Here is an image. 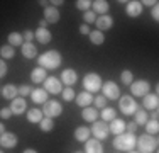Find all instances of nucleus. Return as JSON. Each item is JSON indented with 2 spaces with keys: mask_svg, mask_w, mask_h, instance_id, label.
Segmentation results:
<instances>
[{
  "mask_svg": "<svg viewBox=\"0 0 159 153\" xmlns=\"http://www.w3.org/2000/svg\"><path fill=\"white\" fill-rule=\"evenodd\" d=\"M61 53L56 51V49H48V51H44L43 55L37 58V63H39L41 68H44V70H54V68H59L61 67Z\"/></svg>",
  "mask_w": 159,
  "mask_h": 153,
  "instance_id": "nucleus-1",
  "label": "nucleus"
},
{
  "mask_svg": "<svg viewBox=\"0 0 159 153\" xmlns=\"http://www.w3.org/2000/svg\"><path fill=\"white\" fill-rule=\"evenodd\" d=\"M135 138L134 133H122V135H117L113 140V148L117 151H130L135 148Z\"/></svg>",
  "mask_w": 159,
  "mask_h": 153,
  "instance_id": "nucleus-2",
  "label": "nucleus"
},
{
  "mask_svg": "<svg viewBox=\"0 0 159 153\" xmlns=\"http://www.w3.org/2000/svg\"><path fill=\"white\" fill-rule=\"evenodd\" d=\"M135 146H137V151L139 153H154V151L157 150V140L152 135L144 133L142 136L137 138Z\"/></svg>",
  "mask_w": 159,
  "mask_h": 153,
  "instance_id": "nucleus-3",
  "label": "nucleus"
},
{
  "mask_svg": "<svg viewBox=\"0 0 159 153\" xmlns=\"http://www.w3.org/2000/svg\"><path fill=\"white\" fill-rule=\"evenodd\" d=\"M83 87H85V90L86 92H90V94H95V92H98L102 89V76L98 75V73H86L85 76H83Z\"/></svg>",
  "mask_w": 159,
  "mask_h": 153,
  "instance_id": "nucleus-4",
  "label": "nucleus"
},
{
  "mask_svg": "<svg viewBox=\"0 0 159 153\" xmlns=\"http://www.w3.org/2000/svg\"><path fill=\"white\" fill-rule=\"evenodd\" d=\"M119 107L125 116H134L135 111H139V104L135 102V99H132V95L119 97Z\"/></svg>",
  "mask_w": 159,
  "mask_h": 153,
  "instance_id": "nucleus-5",
  "label": "nucleus"
},
{
  "mask_svg": "<svg viewBox=\"0 0 159 153\" xmlns=\"http://www.w3.org/2000/svg\"><path fill=\"white\" fill-rule=\"evenodd\" d=\"M63 112V106L61 102L58 101H46L43 104V114L44 117H51V119H54V117H59Z\"/></svg>",
  "mask_w": 159,
  "mask_h": 153,
  "instance_id": "nucleus-6",
  "label": "nucleus"
},
{
  "mask_svg": "<svg viewBox=\"0 0 159 153\" xmlns=\"http://www.w3.org/2000/svg\"><path fill=\"white\" fill-rule=\"evenodd\" d=\"M102 92H103V97L108 99V101H117L120 97V89L113 80H108V82L102 83Z\"/></svg>",
  "mask_w": 159,
  "mask_h": 153,
  "instance_id": "nucleus-7",
  "label": "nucleus"
},
{
  "mask_svg": "<svg viewBox=\"0 0 159 153\" xmlns=\"http://www.w3.org/2000/svg\"><path fill=\"white\" fill-rule=\"evenodd\" d=\"M130 94L135 95V97H144L146 94H149L151 92V85L147 80H134V82L130 83Z\"/></svg>",
  "mask_w": 159,
  "mask_h": 153,
  "instance_id": "nucleus-8",
  "label": "nucleus"
},
{
  "mask_svg": "<svg viewBox=\"0 0 159 153\" xmlns=\"http://www.w3.org/2000/svg\"><path fill=\"white\" fill-rule=\"evenodd\" d=\"M90 133L95 136V140H105L108 136V124L105 121H95Z\"/></svg>",
  "mask_w": 159,
  "mask_h": 153,
  "instance_id": "nucleus-9",
  "label": "nucleus"
},
{
  "mask_svg": "<svg viewBox=\"0 0 159 153\" xmlns=\"http://www.w3.org/2000/svg\"><path fill=\"white\" fill-rule=\"evenodd\" d=\"M44 90H46L48 94H61L63 92L61 80L56 78V76H48V78L44 80Z\"/></svg>",
  "mask_w": 159,
  "mask_h": 153,
  "instance_id": "nucleus-10",
  "label": "nucleus"
},
{
  "mask_svg": "<svg viewBox=\"0 0 159 153\" xmlns=\"http://www.w3.org/2000/svg\"><path fill=\"white\" fill-rule=\"evenodd\" d=\"M19 143L17 140V135L16 133H10V131H5L3 135H0V146L5 148V150H10V148H16Z\"/></svg>",
  "mask_w": 159,
  "mask_h": 153,
  "instance_id": "nucleus-11",
  "label": "nucleus"
},
{
  "mask_svg": "<svg viewBox=\"0 0 159 153\" xmlns=\"http://www.w3.org/2000/svg\"><path fill=\"white\" fill-rule=\"evenodd\" d=\"M59 80H61L63 85L71 87V85H75V83L78 82V73L73 70V68H66V70L61 72V78Z\"/></svg>",
  "mask_w": 159,
  "mask_h": 153,
  "instance_id": "nucleus-12",
  "label": "nucleus"
},
{
  "mask_svg": "<svg viewBox=\"0 0 159 153\" xmlns=\"http://www.w3.org/2000/svg\"><path fill=\"white\" fill-rule=\"evenodd\" d=\"M95 26H97V31H100V32H103V31L112 29V26H113V17H110L108 14L100 15V17H97Z\"/></svg>",
  "mask_w": 159,
  "mask_h": 153,
  "instance_id": "nucleus-13",
  "label": "nucleus"
},
{
  "mask_svg": "<svg viewBox=\"0 0 159 153\" xmlns=\"http://www.w3.org/2000/svg\"><path fill=\"white\" fill-rule=\"evenodd\" d=\"M144 7L142 3L139 2V0H132V2H127L125 5V14L129 15V17H139V15L142 14Z\"/></svg>",
  "mask_w": 159,
  "mask_h": 153,
  "instance_id": "nucleus-14",
  "label": "nucleus"
},
{
  "mask_svg": "<svg viewBox=\"0 0 159 153\" xmlns=\"http://www.w3.org/2000/svg\"><path fill=\"white\" fill-rule=\"evenodd\" d=\"M75 102H76V106L80 107H90V104L93 102V94H90V92H86V90H83V92H80V94H76V97H75Z\"/></svg>",
  "mask_w": 159,
  "mask_h": 153,
  "instance_id": "nucleus-15",
  "label": "nucleus"
},
{
  "mask_svg": "<svg viewBox=\"0 0 159 153\" xmlns=\"http://www.w3.org/2000/svg\"><path fill=\"white\" fill-rule=\"evenodd\" d=\"M34 39H36L39 44H48V43H51L52 34H51V31H48V29L37 27V31L34 32Z\"/></svg>",
  "mask_w": 159,
  "mask_h": 153,
  "instance_id": "nucleus-16",
  "label": "nucleus"
},
{
  "mask_svg": "<svg viewBox=\"0 0 159 153\" xmlns=\"http://www.w3.org/2000/svg\"><path fill=\"white\" fill-rule=\"evenodd\" d=\"M44 19L48 21V24H56L61 19V14L56 7H44Z\"/></svg>",
  "mask_w": 159,
  "mask_h": 153,
  "instance_id": "nucleus-17",
  "label": "nucleus"
},
{
  "mask_svg": "<svg viewBox=\"0 0 159 153\" xmlns=\"http://www.w3.org/2000/svg\"><path fill=\"white\" fill-rule=\"evenodd\" d=\"M142 106L149 111H156L157 106H159V99H157V94H146L142 97Z\"/></svg>",
  "mask_w": 159,
  "mask_h": 153,
  "instance_id": "nucleus-18",
  "label": "nucleus"
},
{
  "mask_svg": "<svg viewBox=\"0 0 159 153\" xmlns=\"http://www.w3.org/2000/svg\"><path fill=\"white\" fill-rule=\"evenodd\" d=\"M25 109H27V104H25V99L24 97H16L12 102H10V111L12 114H24Z\"/></svg>",
  "mask_w": 159,
  "mask_h": 153,
  "instance_id": "nucleus-19",
  "label": "nucleus"
},
{
  "mask_svg": "<svg viewBox=\"0 0 159 153\" xmlns=\"http://www.w3.org/2000/svg\"><path fill=\"white\" fill-rule=\"evenodd\" d=\"M83 153H103V146H102L100 140H86L85 141V151Z\"/></svg>",
  "mask_w": 159,
  "mask_h": 153,
  "instance_id": "nucleus-20",
  "label": "nucleus"
},
{
  "mask_svg": "<svg viewBox=\"0 0 159 153\" xmlns=\"http://www.w3.org/2000/svg\"><path fill=\"white\" fill-rule=\"evenodd\" d=\"M108 133H112V135H122V133H125V121L119 119V117H115L113 121H110V124H108Z\"/></svg>",
  "mask_w": 159,
  "mask_h": 153,
  "instance_id": "nucleus-21",
  "label": "nucleus"
},
{
  "mask_svg": "<svg viewBox=\"0 0 159 153\" xmlns=\"http://www.w3.org/2000/svg\"><path fill=\"white\" fill-rule=\"evenodd\" d=\"M3 99H9V101H14L16 97H19V87H16L14 83H7L3 85V89L0 90Z\"/></svg>",
  "mask_w": 159,
  "mask_h": 153,
  "instance_id": "nucleus-22",
  "label": "nucleus"
},
{
  "mask_svg": "<svg viewBox=\"0 0 159 153\" xmlns=\"http://www.w3.org/2000/svg\"><path fill=\"white\" fill-rule=\"evenodd\" d=\"M20 53H22V56L27 58V60L37 58V48H36V44H32V43H24L22 44L20 46Z\"/></svg>",
  "mask_w": 159,
  "mask_h": 153,
  "instance_id": "nucleus-23",
  "label": "nucleus"
},
{
  "mask_svg": "<svg viewBox=\"0 0 159 153\" xmlns=\"http://www.w3.org/2000/svg\"><path fill=\"white\" fill-rule=\"evenodd\" d=\"M46 78H48V70H44V68H41V67L34 68L31 72V80L34 83H44Z\"/></svg>",
  "mask_w": 159,
  "mask_h": 153,
  "instance_id": "nucleus-24",
  "label": "nucleus"
},
{
  "mask_svg": "<svg viewBox=\"0 0 159 153\" xmlns=\"http://www.w3.org/2000/svg\"><path fill=\"white\" fill-rule=\"evenodd\" d=\"M31 99H32L34 104H44L48 101V92L44 89H32Z\"/></svg>",
  "mask_w": 159,
  "mask_h": 153,
  "instance_id": "nucleus-25",
  "label": "nucleus"
},
{
  "mask_svg": "<svg viewBox=\"0 0 159 153\" xmlns=\"http://www.w3.org/2000/svg\"><path fill=\"white\" fill-rule=\"evenodd\" d=\"M90 128H86V126H78L76 129H75V140L80 141V143H85L86 140H90Z\"/></svg>",
  "mask_w": 159,
  "mask_h": 153,
  "instance_id": "nucleus-26",
  "label": "nucleus"
},
{
  "mask_svg": "<svg viewBox=\"0 0 159 153\" xmlns=\"http://www.w3.org/2000/svg\"><path fill=\"white\" fill-rule=\"evenodd\" d=\"M108 2H105V0H95V2H92V10L95 14H100V15H105L108 12Z\"/></svg>",
  "mask_w": 159,
  "mask_h": 153,
  "instance_id": "nucleus-27",
  "label": "nucleus"
},
{
  "mask_svg": "<svg viewBox=\"0 0 159 153\" xmlns=\"http://www.w3.org/2000/svg\"><path fill=\"white\" fill-rule=\"evenodd\" d=\"M81 117H83V121H86V122H95L97 117H98V112H97L95 107H85L83 112H81Z\"/></svg>",
  "mask_w": 159,
  "mask_h": 153,
  "instance_id": "nucleus-28",
  "label": "nucleus"
},
{
  "mask_svg": "<svg viewBox=\"0 0 159 153\" xmlns=\"http://www.w3.org/2000/svg\"><path fill=\"white\" fill-rule=\"evenodd\" d=\"M43 117H44V114L41 109H29L27 111V121L32 122V124H39Z\"/></svg>",
  "mask_w": 159,
  "mask_h": 153,
  "instance_id": "nucleus-29",
  "label": "nucleus"
},
{
  "mask_svg": "<svg viewBox=\"0 0 159 153\" xmlns=\"http://www.w3.org/2000/svg\"><path fill=\"white\" fill-rule=\"evenodd\" d=\"M16 56V48L10 44H3L0 48V58L2 60H12Z\"/></svg>",
  "mask_w": 159,
  "mask_h": 153,
  "instance_id": "nucleus-30",
  "label": "nucleus"
},
{
  "mask_svg": "<svg viewBox=\"0 0 159 153\" xmlns=\"http://www.w3.org/2000/svg\"><path fill=\"white\" fill-rule=\"evenodd\" d=\"M88 37H90V43L95 44V46L103 44V41H105V34L100 32V31H90Z\"/></svg>",
  "mask_w": 159,
  "mask_h": 153,
  "instance_id": "nucleus-31",
  "label": "nucleus"
},
{
  "mask_svg": "<svg viewBox=\"0 0 159 153\" xmlns=\"http://www.w3.org/2000/svg\"><path fill=\"white\" fill-rule=\"evenodd\" d=\"M7 41H9V44L14 46V48H16V46H22V44H24V37H22V34L16 32V31L7 36Z\"/></svg>",
  "mask_w": 159,
  "mask_h": 153,
  "instance_id": "nucleus-32",
  "label": "nucleus"
},
{
  "mask_svg": "<svg viewBox=\"0 0 159 153\" xmlns=\"http://www.w3.org/2000/svg\"><path fill=\"white\" fill-rule=\"evenodd\" d=\"M100 116H102V121H105V122L113 121L117 117V111L113 109V107H103L102 112H100Z\"/></svg>",
  "mask_w": 159,
  "mask_h": 153,
  "instance_id": "nucleus-33",
  "label": "nucleus"
},
{
  "mask_svg": "<svg viewBox=\"0 0 159 153\" xmlns=\"http://www.w3.org/2000/svg\"><path fill=\"white\" fill-rule=\"evenodd\" d=\"M39 128L43 133H51L52 129H54V119H51V117H43L39 122Z\"/></svg>",
  "mask_w": 159,
  "mask_h": 153,
  "instance_id": "nucleus-34",
  "label": "nucleus"
},
{
  "mask_svg": "<svg viewBox=\"0 0 159 153\" xmlns=\"http://www.w3.org/2000/svg\"><path fill=\"white\" fill-rule=\"evenodd\" d=\"M146 133L147 135H157V131H159V122L156 121V119H147V122L146 124Z\"/></svg>",
  "mask_w": 159,
  "mask_h": 153,
  "instance_id": "nucleus-35",
  "label": "nucleus"
},
{
  "mask_svg": "<svg viewBox=\"0 0 159 153\" xmlns=\"http://www.w3.org/2000/svg\"><path fill=\"white\" fill-rule=\"evenodd\" d=\"M147 119H149V116H147L146 111H135V124L137 126H144L147 122Z\"/></svg>",
  "mask_w": 159,
  "mask_h": 153,
  "instance_id": "nucleus-36",
  "label": "nucleus"
},
{
  "mask_svg": "<svg viewBox=\"0 0 159 153\" xmlns=\"http://www.w3.org/2000/svg\"><path fill=\"white\" fill-rule=\"evenodd\" d=\"M120 80H122L124 85H130V83L134 82V73H132L130 70H124L122 73H120Z\"/></svg>",
  "mask_w": 159,
  "mask_h": 153,
  "instance_id": "nucleus-37",
  "label": "nucleus"
},
{
  "mask_svg": "<svg viewBox=\"0 0 159 153\" xmlns=\"http://www.w3.org/2000/svg\"><path fill=\"white\" fill-rule=\"evenodd\" d=\"M61 95H63V99H64L66 102H70V101H75V97H76V94H75V90L71 89V87H66V89H63Z\"/></svg>",
  "mask_w": 159,
  "mask_h": 153,
  "instance_id": "nucleus-38",
  "label": "nucleus"
},
{
  "mask_svg": "<svg viewBox=\"0 0 159 153\" xmlns=\"http://www.w3.org/2000/svg\"><path fill=\"white\" fill-rule=\"evenodd\" d=\"M76 9L83 10V12L90 10V9H92V0H78V2H76Z\"/></svg>",
  "mask_w": 159,
  "mask_h": 153,
  "instance_id": "nucleus-39",
  "label": "nucleus"
},
{
  "mask_svg": "<svg viewBox=\"0 0 159 153\" xmlns=\"http://www.w3.org/2000/svg\"><path fill=\"white\" fill-rule=\"evenodd\" d=\"M83 19H85V24H86V26H88V24H95L97 15H95V12H93L92 9H90V10H86V12H85V15H83Z\"/></svg>",
  "mask_w": 159,
  "mask_h": 153,
  "instance_id": "nucleus-40",
  "label": "nucleus"
},
{
  "mask_svg": "<svg viewBox=\"0 0 159 153\" xmlns=\"http://www.w3.org/2000/svg\"><path fill=\"white\" fill-rule=\"evenodd\" d=\"M93 102H95V109H103V107H107V99H105L103 95L93 97Z\"/></svg>",
  "mask_w": 159,
  "mask_h": 153,
  "instance_id": "nucleus-41",
  "label": "nucleus"
},
{
  "mask_svg": "<svg viewBox=\"0 0 159 153\" xmlns=\"http://www.w3.org/2000/svg\"><path fill=\"white\" fill-rule=\"evenodd\" d=\"M32 89L29 85H20L19 87V97H27V95H31Z\"/></svg>",
  "mask_w": 159,
  "mask_h": 153,
  "instance_id": "nucleus-42",
  "label": "nucleus"
},
{
  "mask_svg": "<svg viewBox=\"0 0 159 153\" xmlns=\"http://www.w3.org/2000/svg\"><path fill=\"white\" fill-rule=\"evenodd\" d=\"M0 117H2V119H10V117H12L10 107H2V109H0Z\"/></svg>",
  "mask_w": 159,
  "mask_h": 153,
  "instance_id": "nucleus-43",
  "label": "nucleus"
},
{
  "mask_svg": "<svg viewBox=\"0 0 159 153\" xmlns=\"http://www.w3.org/2000/svg\"><path fill=\"white\" fill-rule=\"evenodd\" d=\"M22 37H24V41H25V43H31V41L34 39V32H32L31 29H27V31H24Z\"/></svg>",
  "mask_w": 159,
  "mask_h": 153,
  "instance_id": "nucleus-44",
  "label": "nucleus"
},
{
  "mask_svg": "<svg viewBox=\"0 0 159 153\" xmlns=\"http://www.w3.org/2000/svg\"><path fill=\"white\" fill-rule=\"evenodd\" d=\"M5 75H7V63H5V60L0 58V78H3Z\"/></svg>",
  "mask_w": 159,
  "mask_h": 153,
  "instance_id": "nucleus-45",
  "label": "nucleus"
},
{
  "mask_svg": "<svg viewBox=\"0 0 159 153\" xmlns=\"http://www.w3.org/2000/svg\"><path fill=\"white\" fill-rule=\"evenodd\" d=\"M135 129H137V124H135L134 121L129 122V124H125V133H134Z\"/></svg>",
  "mask_w": 159,
  "mask_h": 153,
  "instance_id": "nucleus-46",
  "label": "nucleus"
},
{
  "mask_svg": "<svg viewBox=\"0 0 159 153\" xmlns=\"http://www.w3.org/2000/svg\"><path fill=\"white\" fill-rule=\"evenodd\" d=\"M151 15H152L154 21H159V5H154L152 10H151Z\"/></svg>",
  "mask_w": 159,
  "mask_h": 153,
  "instance_id": "nucleus-47",
  "label": "nucleus"
},
{
  "mask_svg": "<svg viewBox=\"0 0 159 153\" xmlns=\"http://www.w3.org/2000/svg\"><path fill=\"white\" fill-rule=\"evenodd\" d=\"M80 32L85 34V36H88V34H90V27L86 24H81V26H80Z\"/></svg>",
  "mask_w": 159,
  "mask_h": 153,
  "instance_id": "nucleus-48",
  "label": "nucleus"
},
{
  "mask_svg": "<svg viewBox=\"0 0 159 153\" xmlns=\"http://www.w3.org/2000/svg\"><path fill=\"white\" fill-rule=\"evenodd\" d=\"M141 3H142V7H144V5H147V7H154V5H157L156 0H144V2H141Z\"/></svg>",
  "mask_w": 159,
  "mask_h": 153,
  "instance_id": "nucleus-49",
  "label": "nucleus"
},
{
  "mask_svg": "<svg viewBox=\"0 0 159 153\" xmlns=\"http://www.w3.org/2000/svg\"><path fill=\"white\" fill-rule=\"evenodd\" d=\"M39 27H43V29L48 27V21H46V19H41V21H39Z\"/></svg>",
  "mask_w": 159,
  "mask_h": 153,
  "instance_id": "nucleus-50",
  "label": "nucleus"
},
{
  "mask_svg": "<svg viewBox=\"0 0 159 153\" xmlns=\"http://www.w3.org/2000/svg\"><path fill=\"white\" fill-rule=\"evenodd\" d=\"M51 3H52V7H58V5H61V3H64V2L63 0H52Z\"/></svg>",
  "mask_w": 159,
  "mask_h": 153,
  "instance_id": "nucleus-51",
  "label": "nucleus"
},
{
  "mask_svg": "<svg viewBox=\"0 0 159 153\" xmlns=\"http://www.w3.org/2000/svg\"><path fill=\"white\" fill-rule=\"evenodd\" d=\"M22 153H37V151L34 150V148H25V150L22 151Z\"/></svg>",
  "mask_w": 159,
  "mask_h": 153,
  "instance_id": "nucleus-52",
  "label": "nucleus"
},
{
  "mask_svg": "<svg viewBox=\"0 0 159 153\" xmlns=\"http://www.w3.org/2000/svg\"><path fill=\"white\" fill-rule=\"evenodd\" d=\"M3 133H5V126H3L2 122H0V135H3Z\"/></svg>",
  "mask_w": 159,
  "mask_h": 153,
  "instance_id": "nucleus-53",
  "label": "nucleus"
},
{
  "mask_svg": "<svg viewBox=\"0 0 159 153\" xmlns=\"http://www.w3.org/2000/svg\"><path fill=\"white\" fill-rule=\"evenodd\" d=\"M127 153H139L137 150H130V151H127Z\"/></svg>",
  "mask_w": 159,
  "mask_h": 153,
  "instance_id": "nucleus-54",
  "label": "nucleus"
},
{
  "mask_svg": "<svg viewBox=\"0 0 159 153\" xmlns=\"http://www.w3.org/2000/svg\"><path fill=\"white\" fill-rule=\"evenodd\" d=\"M73 153H83V151H73Z\"/></svg>",
  "mask_w": 159,
  "mask_h": 153,
  "instance_id": "nucleus-55",
  "label": "nucleus"
},
{
  "mask_svg": "<svg viewBox=\"0 0 159 153\" xmlns=\"http://www.w3.org/2000/svg\"><path fill=\"white\" fill-rule=\"evenodd\" d=\"M0 153H3V151H0Z\"/></svg>",
  "mask_w": 159,
  "mask_h": 153,
  "instance_id": "nucleus-56",
  "label": "nucleus"
}]
</instances>
